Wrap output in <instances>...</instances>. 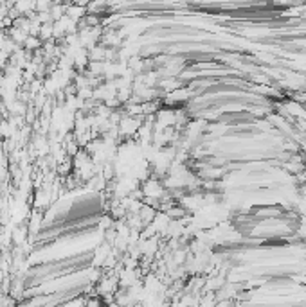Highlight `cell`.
Masks as SVG:
<instances>
[{"instance_id":"6da1fadb","label":"cell","mask_w":306,"mask_h":307,"mask_svg":"<svg viewBox=\"0 0 306 307\" xmlns=\"http://www.w3.org/2000/svg\"><path fill=\"white\" fill-rule=\"evenodd\" d=\"M67 16H70L72 20L80 22L85 15H87V6H80V4H67Z\"/></svg>"},{"instance_id":"7a4b0ae2","label":"cell","mask_w":306,"mask_h":307,"mask_svg":"<svg viewBox=\"0 0 306 307\" xmlns=\"http://www.w3.org/2000/svg\"><path fill=\"white\" fill-rule=\"evenodd\" d=\"M42 40L38 38V36H27V40L23 42V47H26L27 50H38V49H42Z\"/></svg>"},{"instance_id":"3957f363","label":"cell","mask_w":306,"mask_h":307,"mask_svg":"<svg viewBox=\"0 0 306 307\" xmlns=\"http://www.w3.org/2000/svg\"><path fill=\"white\" fill-rule=\"evenodd\" d=\"M15 52L18 54L20 58H23V52H22V50H20V47H18V49L15 50ZM16 65H18V67H27V61H26V60H20V61H18V63H16Z\"/></svg>"}]
</instances>
